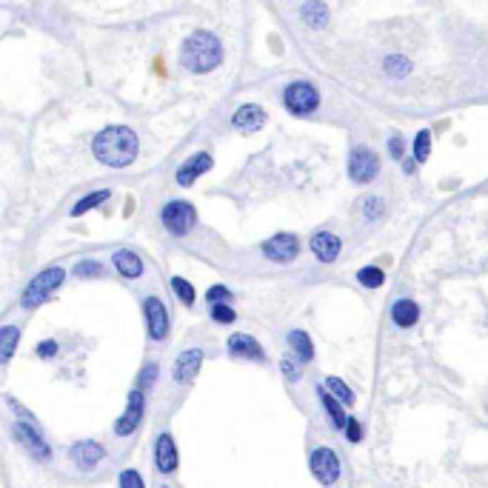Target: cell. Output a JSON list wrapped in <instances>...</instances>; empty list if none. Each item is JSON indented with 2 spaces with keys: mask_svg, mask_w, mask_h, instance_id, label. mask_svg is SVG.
<instances>
[{
  "mask_svg": "<svg viewBox=\"0 0 488 488\" xmlns=\"http://www.w3.org/2000/svg\"><path fill=\"white\" fill-rule=\"evenodd\" d=\"M229 348H232V355L234 357H249V360H266L263 355V348L257 345V340H251L249 334H232L229 337Z\"/></svg>",
  "mask_w": 488,
  "mask_h": 488,
  "instance_id": "cell-12",
  "label": "cell"
},
{
  "mask_svg": "<svg viewBox=\"0 0 488 488\" xmlns=\"http://www.w3.org/2000/svg\"><path fill=\"white\" fill-rule=\"evenodd\" d=\"M429 152H432V131H429V129H423L420 134L414 137V157L423 163V160L429 157Z\"/></svg>",
  "mask_w": 488,
  "mask_h": 488,
  "instance_id": "cell-25",
  "label": "cell"
},
{
  "mask_svg": "<svg viewBox=\"0 0 488 488\" xmlns=\"http://www.w3.org/2000/svg\"><path fill=\"white\" fill-rule=\"evenodd\" d=\"M297 251H300V243L292 234H277V237L263 243V254L274 263H289V260L297 257Z\"/></svg>",
  "mask_w": 488,
  "mask_h": 488,
  "instance_id": "cell-7",
  "label": "cell"
},
{
  "mask_svg": "<svg viewBox=\"0 0 488 488\" xmlns=\"http://www.w3.org/2000/svg\"><path fill=\"white\" fill-rule=\"evenodd\" d=\"M200 363H203V352H200V348H189V352H183L180 360H177V366H174V380L177 383H189L197 374Z\"/></svg>",
  "mask_w": 488,
  "mask_h": 488,
  "instance_id": "cell-13",
  "label": "cell"
},
{
  "mask_svg": "<svg viewBox=\"0 0 488 488\" xmlns=\"http://www.w3.org/2000/svg\"><path fill=\"white\" fill-rule=\"evenodd\" d=\"M141 414H143V394H141V391H131V397H129V408H126V414L117 420L114 432H117V434H131L134 426L141 423Z\"/></svg>",
  "mask_w": 488,
  "mask_h": 488,
  "instance_id": "cell-9",
  "label": "cell"
},
{
  "mask_svg": "<svg viewBox=\"0 0 488 488\" xmlns=\"http://www.w3.org/2000/svg\"><path fill=\"white\" fill-rule=\"evenodd\" d=\"M345 434H348V440H352V443H357V440L363 437L360 423H357V420H345Z\"/></svg>",
  "mask_w": 488,
  "mask_h": 488,
  "instance_id": "cell-35",
  "label": "cell"
},
{
  "mask_svg": "<svg viewBox=\"0 0 488 488\" xmlns=\"http://www.w3.org/2000/svg\"><path fill=\"white\" fill-rule=\"evenodd\" d=\"M120 485H134V488H141L143 480H141V474H134V471H123V474H120Z\"/></svg>",
  "mask_w": 488,
  "mask_h": 488,
  "instance_id": "cell-36",
  "label": "cell"
},
{
  "mask_svg": "<svg viewBox=\"0 0 488 488\" xmlns=\"http://www.w3.org/2000/svg\"><path fill=\"white\" fill-rule=\"evenodd\" d=\"M95 157L106 166H129L137 157V137L126 126H109L95 137Z\"/></svg>",
  "mask_w": 488,
  "mask_h": 488,
  "instance_id": "cell-1",
  "label": "cell"
},
{
  "mask_svg": "<svg viewBox=\"0 0 488 488\" xmlns=\"http://www.w3.org/2000/svg\"><path fill=\"white\" fill-rule=\"evenodd\" d=\"M174 465H177L174 440H172L169 434H163V437L157 440V468H160L163 474H169V471H174Z\"/></svg>",
  "mask_w": 488,
  "mask_h": 488,
  "instance_id": "cell-18",
  "label": "cell"
},
{
  "mask_svg": "<svg viewBox=\"0 0 488 488\" xmlns=\"http://www.w3.org/2000/svg\"><path fill=\"white\" fill-rule=\"evenodd\" d=\"M212 317L218 323H232L234 320V309L229 303H212Z\"/></svg>",
  "mask_w": 488,
  "mask_h": 488,
  "instance_id": "cell-30",
  "label": "cell"
},
{
  "mask_svg": "<svg viewBox=\"0 0 488 488\" xmlns=\"http://www.w3.org/2000/svg\"><path fill=\"white\" fill-rule=\"evenodd\" d=\"M311 474H314L323 485L334 482V480L340 477V460H337V454H334L331 448H317V451L311 454Z\"/></svg>",
  "mask_w": 488,
  "mask_h": 488,
  "instance_id": "cell-8",
  "label": "cell"
},
{
  "mask_svg": "<svg viewBox=\"0 0 488 488\" xmlns=\"http://www.w3.org/2000/svg\"><path fill=\"white\" fill-rule=\"evenodd\" d=\"M363 208H366V218H369V220H377V218L383 215V200H380V197H369Z\"/></svg>",
  "mask_w": 488,
  "mask_h": 488,
  "instance_id": "cell-31",
  "label": "cell"
},
{
  "mask_svg": "<svg viewBox=\"0 0 488 488\" xmlns=\"http://www.w3.org/2000/svg\"><path fill=\"white\" fill-rule=\"evenodd\" d=\"M220 57H223V49L212 32H194L183 43V66L197 75L212 72V69L220 63Z\"/></svg>",
  "mask_w": 488,
  "mask_h": 488,
  "instance_id": "cell-2",
  "label": "cell"
},
{
  "mask_svg": "<svg viewBox=\"0 0 488 488\" xmlns=\"http://www.w3.org/2000/svg\"><path fill=\"white\" fill-rule=\"evenodd\" d=\"M172 289H174V294L186 303V306H191L194 303V289H191V283H186L183 280V277H174V280H172Z\"/></svg>",
  "mask_w": 488,
  "mask_h": 488,
  "instance_id": "cell-29",
  "label": "cell"
},
{
  "mask_svg": "<svg viewBox=\"0 0 488 488\" xmlns=\"http://www.w3.org/2000/svg\"><path fill=\"white\" fill-rule=\"evenodd\" d=\"M163 223L172 234H186L194 226V208L183 200H174L163 208Z\"/></svg>",
  "mask_w": 488,
  "mask_h": 488,
  "instance_id": "cell-6",
  "label": "cell"
},
{
  "mask_svg": "<svg viewBox=\"0 0 488 488\" xmlns=\"http://www.w3.org/2000/svg\"><path fill=\"white\" fill-rule=\"evenodd\" d=\"M320 397H323V405H326V411L331 414V423L337 426V429H345V420L348 417L343 414V408H340V400L331 394V391H320Z\"/></svg>",
  "mask_w": 488,
  "mask_h": 488,
  "instance_id": "cell-22",
  "label": "cell"
},
{
  "mask_svg": "<svg viewBox=\"0 0 488 488\" xmlns=\"http://www.w3.org/2000/svg\"><path fill=\"white\" fill-rule=\"evenodd\" d=\"M386 69H388L391 75H405L411 66H408V60H403V57H388V60H386Z\"/></svg>",
  "mask_w": 488,
  "mask_h": 488,
  "instance_id": "cell-33",
  "label": "cell"
},
{
  "mask_svg": "<svg viewBox=\"0 0 488 488\" xmlns=\"http://www.w3.org/2000/svg\"><path fill=\"white\" fill-rule=\"evenodd\" d=\"M391 314H394V323L400 328H411L417 323V317H420V309H417V303H411V300H400Z\"/></svg>",
  "mask_w": 488,
  "mask_h": 488,
  "instance_id": "cell-20",
  "label": "cell"
},
{
  "mask_svg": "<svg viewBox=\"0 0 488 488\" xmlns=\"http://www.w3.org/2000/svg\"><path fill=\"white\" fill-rule=\"evenodd\" d=\"M152 374H155V366H149L146 371H143V377H141V383L146 386V383H152Z\"/></svg>",
  "mask_w": 488,
  "mask_h": 488,
  "instance_id": "cell-40",
  "label": "cell"
},
{
  "mask_svg": "<svg viewBox=\"0 0 488 488\" xmlns=\"http://www.w3.org/2000/svg\"><path fill=\"white\" fill-rule=\"evenodd\" d=\"M15 434H18V440H20L37 460H49V446L43 443V437H40L32 426H20V423H18V426H15Z\"/></svg>",
  "mask_w": 488,
  "mask_h": 488,
  "instance_id": "cell-15",
  "label": "cell"
},
{
  "mask_svg": "<svg viewBox=\"0 0 488 488\" xmlns=\"http://www.w3.org/2000/svg\"><path fill=\"white\" fill-rule=\"evenodd\" d=\"M289 343H292V348L297 352L300 360H311V357H314V345H311V340H309L303 331H292V334H289Z\"/></svg>",
  "mask_w": 488,
  "mask_h": 488,
  "instance_id": "cell-23",
  "label": "cell"
},
{
  "mask_svg": "<svg viewBox=\"0 0 488 488\" xmlns=\"http://www.w3.org/2000/svg\"><path fill=\"white\" fill-rule=\"evenodd\" d=\"M283 371H286L289 380H297V377H300V374H297V366H294L292 360H283Z\"/></svg>",
  "mask_w": 488,
  "mask_h": 488,
  "instance_id": "cell-39",
  "label": "cell"
},
{
  "mask_svg": "<svg viewBox=\"0 0 488 488\" xmlns=\"http://www.w3.org/2000/svg\"><path fill=\"white\" fill-rule=\"evenodd\" d=\"M72 460H75L81 468H89V465H95V463L103 460V448H100L97 443H78V446L72 448Z\"/></svg>",
  "mask_w": 488,
  "mask_h": 488,
  "instance_id": "cell-17",
  "label": "cell"
},
{
  "mask_svg": "<svg viewBox=\"0 0 488 488\" xmlns=\"http://www.w3.org/2000/svg\"><path fill=\"white\" fill-rule=\"evenodd\" d=\"M146 320H149V331L155 340H163L166 331H169V317H166V309L157 297H149L146 300Z\"/></svg>",
  "mask_w": 488,
  "mask_h": 488,
  "instance_id": "cell-10",
  "label": "cell"
},
{
  "mask_svg": "<svg viewBox=\"0 0 488 488\" xmlns=\"http://www.w3.org/2000/svg\"><path fill=\"white\" fill-rule=\"evenodd\" d=\"M388 152H391V157H403V141H400V137H391Z\"/></svg>",
  "mask_w": 488,
  "mask_h": 488,
  "instance_id": "cell-38",
  "label": "cell"
},
{
  "mask_svg": "<svg viewBox=\"0 0 488 488\" xmlns=\"http://www.w3.org/2000/svg\"><path fill=\"white\" fill-rule=\"evenodd\" d=\"M326 388H328L343 405H352V403H355V391L348 388L343 380H337V377H328V380H326Z\"/></svg>",
  "mask_w": 488,
  "mask_h": 488,
  "instance_id": "cell-24",
  "label": "cell"
},
{
  "mask_svg": "<svg viewBox=\"0 0 488 488\" xmlns=\"http://www.w3.org/2000/svg\"><path fill=\"white\" fill-rule=\"evenodd\" d=\"M109 197V191L106 189H100V191H95V194H89V197H83L78 206H75V215H86L89 208H95V206H100L103 200Z\"/></svg>",
  "mask_w": 488,
  "mask_h": 488,
  "instance_id": "cell-28",
  "label": "cell"
},
{
  "mask_svg": "<svg viewBox=\"0 0 488 488\" xmlns=\"http://www.w3.org/2000/svg\"><path fill=\"white\" fill-rule=\"evenodd\" d=\"M357 280H360L366 289H377V286H383V271L374 268V266H366V268H360Z\"/></svg>",
  "mask_w": 488,
  "mask_h": 488,
  "instance_id": "cell-27",
  "label": "cell"
},
{
  "mask_svg": "<svg viewBox=\"0 0 488 488\" xmlns=\"http://www.w3.org/2000/svg\"><path fill=\"white\" fill-rule=\"evenodd\" d=\"M311 251H314L323 263L337 260V254H340V240H337L334 234H328V232H317V234L311 237Z\"/></svg>",
  "mask_w": 488,
  "mask_h": 488,
  "instance_id": "cell-16",
  "label": "cell"
},
{
  "mask_svg": "<svg viewBox=\"0 0 488 488\" xmlns=\"http://www.w3.org/2000/svg\"><path fill=\"white\" fill-rule=\"evenodd\" d=\"M114 266H117V271L123 277H141V271H143V263H141V257H137L134 251H117L114 254Z\"/></svg>",
  "mask_w": 488,
  "mask_h": 488,
  "instance_id": "cell-19",
  "label": "cell"
},
{
  "mask_svg": "<svg viewBox=\"0 0 488 488\" xmlns=\"http://www.w3.org/2000/svg\"><path fill=\"white\" fill-rule=\"evenodd\" d=\"M303 18H306V23H311V26H323V23L328 20V9L320 6V4H306Z\"/></svg>",
  "mask_w": 488,
  "mask_h": 488,
  "instance_id": "cell-26",
  "label": "cell"
},
{
  "mask_svg": "<svg viewBox=\"0 0 488 488\" xmlns=\"http://www.w3.org/2000/svg\"><path fill=\"white\" fill-rule=\"evenodd\" d=\"M283 100H286V109H289L292 114H309V112L317 109L320 95H317V89H314L311 83H292V86L286 89Z\"/></svg>",
  "mask_w": 488,
  "mask_h": 488,
  "instance_id": "cell-4",
  "label": "cell"
},
{
  "mask_svg": "<svg viewBox=\"0 0 488 488\" xmlns=\"http://www.w3.org/2000/svg\"><path fill=\"white\" fill-rule=\"evenodd\" d=\"M18 337H20V328H15V326L0 328V363H6L12 357L15 345H18Z\"/></svg>",
  "mask_w": 488,
  "mask_h": 488,
  "instance_id": "cell-21",
  "label": "cell"
},
{
  "mask_svg": "<svg viewBox=\"0 0 488 488\" xmlns=\"http://www.w3.org/2000/svg\"><path fill=\"white\" fill-rule=\"evenodd\" d=\"M54 352H57V343H52V340H49V343H40V345H37V355H40V357H52Z\"/></svg>",
  "mask_w": 488,
  "mask_h": 488,
  "instance_id": "cell-37",
  "label": "cell"
},
{
  "mask_svg": "<svg viewBox=\"0 0 488 488\" xmlns=\"http://www.w3.org/2000/svg\"><path fill=\"white\" fill-rule=\"evenodd\" d=\"M63 277H66L63 268H46L43 274H37V277H35V283H32V286L26 289V294H23V306L32 309V306L43 303V300H46V297H49V294L63 283Z\"/></svg>",
  "mask_w": 488,
  "mask_h": 488,
  "instance_id": "cell-3",
  "label": "cell"
},
{
  "mask_svg": "<svg viewBox=\"0 0 488 488\" xmlns=\"http://www.w3.org/2000/svg\"><path fill=\"white\" fill-rule=\"evenodd\" d=\"M206 297H208V303H229L232 300V292L223 289V286H215V289L206 292Z\"/></svg>",
  "mask_w": 488,
  "mask_h": 488,
  "instance_id": "cell-32",
  "label": "cell"
},
{
  "mask_svg": "<svg viewBox=\"0 0 488 488\" xmlns=\"http://www.w3.org/2000/svg\"><path fill=\"white\" fill-rule=\"evenodd\" d=\"M75 271H78V277H86V274H89V277H97V274H103V268H100L97 263H81Z\"/></svg>",
  "mask_w": 488,
  "mask_h": 488,
  "instance_id": "cell-34",
  "label": "cell"
},
{
  "mask_svg": "<svg viewBox=\"0 0 488 488\" xmlns=\"http://www.w3.org/2000/svg\"><path fill=\"white\" fill-rule=\"evenodd\" d=\"M208 169H212V157H208V155H194L189 163L180 166L177 183H180V186H191V183H194L203 172H208Z\"/></svg>",
  "mask_w": 488,
  "mask_h": 488,
  "instance_id": "cell-14",
  "label": "cell"
},
{
  "mask_svg": "<svg viewBox=\"0 0 488 488\" xmlns=\"http://www.w3.org/2000/svg\"><path fill=\"white\" fill-rule=\"evenodd\" d=\"M232 123H234V129L237 131H257L263 123H266V112L260 109V106H254V103H249V106H243V109H237V114L232 117Z\"/></svg>",
  "mask_w": 488,
  "mask_h": 488,
  "instance_id": "cell-11",
  "label": "cell"
},
{
  "mask_svg": "<svg viewBox=\"0 0 488 488\" xmlns=\"http://www.w3.org/2000/svg\"><path fill=\"white\" fill-rule=\"evenodd\" d=\"M348 174H352L355 183H369L377 177V155L366 146H357L348 157Z\"/></svg>",
  "mask_w": 488,
  "mask_h": 488,
  "instance_id": "cell-5",
  "label": "cell"
}]
</instances>
